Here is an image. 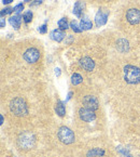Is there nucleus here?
Returning <instances> with one entry per match:
<instances>
[{"label": "nucleus", "mask_w": 140, "mask_h": 157, "mask_svg": "<svg viewBox=\"0 0 140 157\" xmlns=\"http://www.w3.org/2000/svg\"><path fill=\"white\" fill-rule=\"evenodd\" d=\"M124 78L126 82L131 85H137L140 82V68L134 65H126L124 68Z\"/></svg>", "instance_id": "obj_1"}, {"label": "nucleus", "mask_w": 140, "mask_h": 157, "mask_svg": "<svg viewBox=\"0 0 140 157\" xmlns=\"http://www.w3.org/2000/svg\"><path fill=\"white\" fill-rule=\"evenodd\" d=\"M10 109L13 114L17 116H23L27 114V105L22 98H16L10 103Z\"/></svg>", "instance_id": "obj_2"}, {"label": "nucleus", "mask_w": 140, "mask_h": 157, "mask_svg": "<svg viewBox=\"0 0 140 157\" xmlns=\"http://www.w3.org/2000/svg\"><path fill=\"white\" fill-rule=\"evenodd\" d=\"M17 143L20 147L24 150H30L34 145V136L30 132H23L19 136L17 139Z\"/></svg>", "instance_id": "obj_3"}, {"label": "nucleus", "mask_w": 140, "mask_h": 157, "mask_svg": "<svg viewBox=\"0 0 140 157\" xmlns=\"http://www.w3.org/2000/svg\"><path fill=\"white\" fill-rule=\"evenodd\" d=\"M57 136L60 140V142L65 144H70L74 141V134L68 127H60L58 129Z\"/></svg>", "instance_id": "obj_4"}, {"label": "nucleus", "mask_w": 140, "mask_h": 157, "mask_svg": "<svg viewBox=\"0 0 140 157\" xmlns=\"http://www.w3.org/2000/svg\"><path fill=\"white\" fill-rule=\"evenodd\" d=\"M126 21L131 25H138L140 23V9L138 8H129L126 11Z\"/></svg>", "instance_id": "obj_5"}, {"label": "nucleus", "mask_w": 140, "mask_h": 157, "mask_svg": "<svg viewBox=\"0 0 140 157\" xmlns=\"http://www.w3.org/2000/svg\"><path fill=\"white\" fill-rule=\"evenodd\" d=\"M40 56H41V53H40V51L38 50L37 48H29L24 52L23 58L26 62L31 64V63L37 62V61L40 59Z\"/></svg>", "instance_id": "obj_6"}, {"label": "nucleus", "mask_w": 140, "mask_h": 157, "mask_svg": "<svg viewBox=\"0 0 140 157\" xmlns=\"http://www.w3.org/2000/svg\"><path fill=\"white\" fill-rule=\"evenodd\" d=\"M79 115H80L81 119H82L83 121H86V123L93 121V120H95V118H96V115H95L94 111L87 109V107H82V109H80Z\"/></svg>", "instance_id": "obj_7"}, {"label": "nucleus", "mask_w": 140, "mask_h": 157, "mask_svg": "<svg viewBox=\"0 0 140 157\" xmlns=\"http://www.w3.org/2000/svg\"><path fill=\"white\" fill-rule=\"evenodd\" d=\"M108 17H109V12L105 11L103 9H100L96 13V16H95V22H96V25L98 26V27L105 25V24L107 23V21H108Z\"/></svg>", "instance_id": "obj_8"}, {"label": "nucleus", "mask_w": 140, "mask_h": 157, "mask_svg": "<svg viewBox=\"0 0 140 157\" xmlns=\"http://www.w3.org/2000/svg\"><path fill=\"white\" fill-rule=\"evenodd\" d=\"M83 104H84V107L93 109V111L98 109V105H99L98 100H97L94 95H86V97H84V99H83Z\"/></svg>", "instance_id": "obj_9"}, {"label": "nucleus", "mask_w": 140, "mask_h": 157, "mask_svg": "<svg viewBox=\"0 0 140 157\" xmlns=\"http://www.w3.org/2000/svg\"><path fill=\"white\" fill-rule=\"evenodd\" d=\"M79 63H80L81 67L84 71H86V72H92L95 67V62L91 58H88V56H84V58L80 59V62Z\"/></svg>", "instance_id": "obj_10"}, {"label": "nucleus", "mask_w": 140, "mask_h": 157, "mask_svg": "<svg viewBox=\"0 0 140 157\" xmlns=\"http://www.w3.org/2000/svg\"><path fill=\"white\" fill-rule=\"evenodd\" d=\"M84 8H85L84 2H83V1H81V0H78V1L76 2V5H74V15H76L77 17H81L83 10H84Z\"/></svg>", "instance_id": "obj_11"}, {"label": "nucleus", "mask_w": 140, "mask_h": 157, "mask_svg": "<svg viewBox=\"0 0 140 157\" xmlns=\"http://www.w3.org/2000/svg\"><path fill=\"white\" fill-rule=\"evenodd\" d=\"M51 38L57 42H60L65 38V33L62 29H55L51 34Z\"/></svg>", "instance_id": "obj_12"}, {"label": "nucleus", "mask_w": 140, "mask_h": 157, "mask_svg": "<svg viewBox=\"0 0 140 157\" xmlns=\"http://www.w3.org/2000/svg\"><path fill=\"white\" fill-rule=\"evenodd\" d=\"M9 22L14 28H19L20 25H21V22H22V16L20 15V14H16V15H14V16H11Z\"/></svg>", "instance_id": "obj_13"}, {"label": "nucleus", "mask_w": 140, "mask_h": 157, "mask_svg": "<svg viewBox=\"0 0 140 157\" xmlns=\"http://www.w3.org/2000/svg\"><path fill=\"white\" fill-rule=\"evenodd\" d=\"M81 28H82L83 30H87V29H91V28L93 27V24L92 22L90 21V20L87 19V17H83L82 20H81Z\"/></svg>", "instance_id": "obj_14"}, {"label": "nucleus", "mask_w": 140, "mask_h": 157, "mask_svg": "<svg viewBox=\"0 0 140 157\" xmlns=\"http://www.w3.org/2000/svg\"><path fill=\"white\" fill-rule=\"evenodd\" d=\"M91 3H94V5L98 6H103V5H109V3L114 2L115 0H88Z\"/></svg>", "instance_id": "obj_15"}, {"label": "nucleus", "mask_w": 140, "mask_h": 157, "mask_svg": "<svg viewBox=\"0 0 140 157\" xmlns=\"http://www.w3.org/2000/svg\"><path fill=\"white\" fill-rule=\"evenodd\" d=\"M56 112H57V114L59 116H64L65 113H66V109H65V106L63 105L62 102H57V104H56Z\"/></svg>", "instance_id": "obj_16"}, {"label": "nucleus", "mask_w": 140, "mask_h": 157, "mask_svg": "<svg viewBox=\"0 0 140 157\" xmlns=\"http://www.w3.org/2000/svg\"><path fill=\"white\" fill-rule=\"evenodd\" d=\"M117 49H119L121 52H124L128 49V46H127V42L125 40H119L117 42Z\"/></svg>", "instance_id": "obj_17"}, {"label": "nucleus", "mask_w": 140, "mask_h": 157, "mask_svg": "<svg viewBox=\"0 0 140 157\" xmlns=\"http://www.w3.org/2000/svg\"><path fill=\"white\" fill-rule=\"evenodd\" d=\"M70 27L72 28V30H74V33H81L83 30L82 28H81V25L80 24H78V22L77 21L70 22Z\"/></svg>", "instance_id": "obj_18"}, {"label": "nucleus", "mask_w": 140, "mask_h": 157, "mask_svg": "<svg viewBox=\"0 0 140 157\" xmlns=\"http://www.w3.org/2000/svg\"><path fill=\"white\" fill-rule=\"evenodd\" d=\"M58 26L62 30H65L68 28V22H67V19L66 17H63L58 21Z\"/></svg>", "instance_id": "obj_19"}, {"label": "nucleus", "mask_w": 140, "mask_h": 157, "mask_svg": "<svg viewBox=\"0 0 140 157\" xmlns=\"http://www.w3.org/2000/svg\"><path fill=\"white\" fill-rule=\"evenodd\" d=\"M71 82L74 83V85H79V83L82 82V77H81V75L79 74H74L71 77Z\"/></svg>", "instance_id": "obj_20"}, {"label": "nucleus", "mask_w": 140, "mask_h": 157, "mask_svg": "<svg viewBox=\"0 0 140 157\" xmlns=\"http://www.w3.org/2000/svg\"><path fill=\"white\" fill-rule=\"evenodd\" d=\"M23 19H24V22H25V23H29V22H31V20H32L31 11H27V12H26V13L24 14Z\"/></svg>", "instance_id": "obj_21"}, {"label": "nucleus", "mask_w": 140, "mask_h": 157, "mask_svg": "<svg viewBox=\"0 0 140 157\" xmlns=\"http://www.w3.org/2000/svg\"><path fill=\"white\" fill-rule=\"evenodd\" d=\"M105 154V152L103 151H100V150H97V148H94L93 151H91L90 153H88V157L90 156H95V155H97V156H99V155H103Z\"/></svg>", "instance_id": "obj_22"}, {"label": "nucleus", "mask_w": 140, "mask_h": 157, "mask_svg": "<svg viewBox=\"0 0 140 157\" xmlns=\"http://www.w3.org/2000/svg\"><path fill=\"white\" fill-rule=\"evenodd\" d=\"M14 9H12V8H5V9H3L2 11H1V17H3L5 15H7V14H10L13 12Z\"/></svg>", "instance_id": "obj_23"}, {"label": "nucleus", "mask_w": 140, "mask_h": 157, "mask_svg": "<svg viewBox=\"0 0 140 157\" xmlns=\"http://www.w3.org/2000/svg\"><path fill=\"white\" fill-rule=\"evenodd\" d=\"M23 10H24V5H23V3H20V5H17V6H15V7H14V11L17 12V13H19V12H21V11H23Z\"/></svg>", "instance_id": "obj_24"}, {"label": "nucleus", "mask_w": 140, "mask_h": 157, "mask_svg": "<svg viewBox=\"0 0 140 157\" xmlns=\"http://www.w3.org/2000/svg\"><path fill=\"white\" fill-rule=\"evenodd\" d=\"M39 32L41 33V34H45V33L48 32V27H46V24H43L42 26H40V27H39Z\"/></svg>", "instance_id": "obj_25"}, {"label": "nucleus", "mask_w": 140, "mask_h": 157, "mask_svg": "<svg viewBox=\"0 0 140 157\" xmlns=\"http://www.w3.org/2000/svg\"><path fill=\"white\" fill-rule=\"evenodd\" d=\"M42 3V0H36L34 2H31L30 7H34V6H38V5H41Z\"/></svg>", "instance_id": "obj_26"}, {"label": "nucleus", "mask_w": 140, "mask_h": 157, "mask_svg": "<svg viewBox=\"0 0 140 157\" xmlns=\"http://www.w3.org/2000/svg\"><path fill=\"white\" fill-rule=\"evenodd\" d=\"M5 19L1 17V27H5Z\"/></svg>", "instance_id": "obj_27"}, {"label": "nucleus", "mask_w": 140, "mask_h": 157, "mask_svg": "<svg viewBox=\"0 0 140 157\" xmlns=\"http://www.w3.org/2000/svg\"><path fill=\"white\" fill-rule=\"evenodd\" d=\"M55 74H56V76H59V75H60V69L59 68L55 69Z\"/></svg>", "instance_id": "obj_28"}, {"label": "nucleus", "mask_w": 140, "mask_h": 157, "mask_svg": "<svg viewBox=\"0 0 140 157\" xmlns=\"http://www.w3.org/2000/svg\"><path fill=\"white\" fill-rule=\"evenodd\" d=\"M12 1H13V0H3L2 2L5 3V5H8V3H11Z\"/></svg>", "instance_id": "obj_29"}, {"label": "nucleus", "mask_w": 140, "mask_h": 157, "mask_svg": "<svg viewBox=\"0 0 140 157\" xmlns=\"http://www.w3.org/2000/svg\"><path fill=\"white\" fill-rule=\"evenodd\" d=\"M25 1H31V0H25Z\"/></svg>", "instance_id": "obj_30"}]
</instances>
